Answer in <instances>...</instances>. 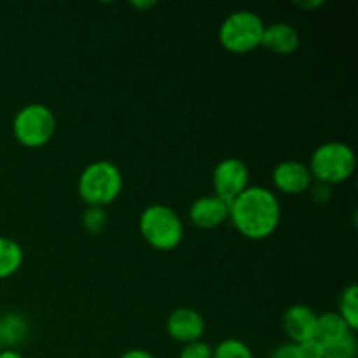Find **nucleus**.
Here are the masks:
<instances>
[{"mask_svg": "<svg viewBox=\"0 0 358 358\" xmlns=\"http://www.w3.org/2000/svg\"><path fill=\"white\" fill-rule=\"evenodd\" d=\"M317 311L306 304H294L283 313L282 327L294 345L317 338Z\"/></svg>", "mask_w": 358, "mask_h": 358, "instance_id": "9b49d317", "label": "nucleus"}, {"mask_svg": "<svg viewBox=\"0 0 358 358\" xmlns=\"http://www.w3.org/2000/svg\"><path fill=\"white\" fill-rule=\"evenodd\" d=\"M311 194H313L315 201L325 203L331 199L332 189H331V185H325V184H320V182H317V184L313 185V191H311Z\"/></svg>", "mask_w": 358, "mask_h": 358, "instance_id": "5701e85b", "label": "nucleus"}, {"mask_svg": "<svg viewBox=\"0 0 358 358\" xmlns=\"http://www.w3.org/2000/svg\"><path fill=\"white\" fill-rule=\"evenodd\" d=\"M338 313L353 332L358 331V287L355 283L343 289L341 296H339Z\"/></svg>", "mask_w": 358, "mask_h": 358, "instance_id": "dca6fc26", "label": "nucleus"}, {"mask_svg": "<svg viewBox=\"0 0 358 358\" xmlns=\"http://www.w3.org/2000/svg\"><path fill=\"white\" fill-rule=\"evenodd\" d=\"M0 350H2V345H0Z\"/></svg>", "mask_w": 358, "mask_h": 358, "instance_id": "cd10ccee", "label": "nucleus"}, {"mask_svg": "<svg viewBox=\"0 0 358 358\" xmlns=\"http://www.w3.org/2000/svg\"><path fill=\"white\" fill-rule=\"evenodd\" d=\"M273 185L283 194H303L313 185V177L306 163L296 159L282 161L273 170Z\"/></svg>", "mask_w": 358, "mask_h": 358, "instance_id": "1a4fd4ad", "label": "nucleus"}, {"mask_svg": "<svg viewBox=\"0 0 358 358\" xmlns=\"http://www.w3.org/2000/svg\"><path fill=\"white\" fill-rule=\"evenodd\" d=\"M205 317L194 308H177V310L171 311L166 320L168 336L180 345L199 341L205 334Z\"/></svg>", "mask_w": 358, "mask_h": 358, "instance_id": "6e6552de", "label": "nucleus"}, {"mask_svg": "<svg viewBox=\"0 0 358 358\" xmlns=\"http://www.w3.org/2000/svg\"><path fill=\"white\" fill-rule=\"evenodd\" d=\"M352 334H355V332L348 327V324L343 320L338 311H327V313L318 315L317 339L324 343L325 346L341 341Z\"/></svg>", "mask_w": 358, "mask_h": 358, "instance_id": "4468645a", "label": "nucleus"}, {"mask_svg": "<svg viewBox=\"0 0 358 358\" xmlns=\"http://www.w3.org/2000/svg\"><path fill=\"white\" fill-rule=\"evenodd\" d=\"M0 358H24L23 353L13 348H2L0 350Z\"/></svg>", "mask_w": 358, "mask_h": 358, "instance_id": "393cba45", "label": "nucleus"}, {"mask_svg": "<svg viewBox=\"0 0 358 358\" xmlns=\"http://www.w3.org/2000/svg\"><path fill=\"white\" fill-rule=\"evenodd\" d=\"M308 168L313 180L325 185H338L348 180L357 168V157L352 147L345 142H325L313 150Z\"/></svg>", "mask_w": 358, "mask_h": 358, "instance_id": "20e7f679", "label": "nucleus"}, {"mask_svg": "<svg viewBox=\"0 0 358 358\" xmlns=\"http://www.w3.org/2000/svg\"><path fill=\"white\" fill-rule=\"evenodd\" d=\"M229 220L241 236L248 240H266L282 220V205L271 189L248 185L231 201Z\"/></svg>", "mask_w": 358, "mask_h": 358, "instance_id": "f257e3e1", "label": "nucleus"}, {"mask_svg": "<svg viewBox=\"0 0 358 358\" xmlns=\"http://www.w3.org/2000/svg\"><path fill=\"white\" fill-rule=\"evenodd\" d=\"M358 345L355 334L341 339L338 343L325 346V358H357Z\"/></svg>", "mask_w": 358, "mask_h": 358, "instance_id": "a211bd4d", "label": "nucleus"}, {"mask_svg": "<svg viewBox=\"0 0 358 358\" xmlns=\"http://www.w3.org/2000/svg\"><path fill=\"white\" fill-rule=\"evenodd\" d=\"M119 358H154L152 353H149L147 350H142V348H133V350H128V352L122 353Z\"/></svg>", "mask_w": 358, "mask_h": 358, "instance_id": "b1692460", "label": "nucleus"}, {"mask_svg": "<svg viewBox=\"0 0 358 358\" xmlns=\"http://www.w3.org/2000/svg\"><path fill=\"white\" fill-rule=\"evenodd\" d=\"M77 191L87 206L105 208L122 191V173L110 161H93L80 171Z\"/></svg>", "mask_w": 358, "mask_h": 358, "instance_id": "7ed1b4c3", "label": "nucleus"}, {"mask_svg": "<svg viewBox=\"0 0 358 358\" xmlns=\"http://www.w3.org/2000/svg\"><path fill=\"white\" fill-rule=\"evenodd\" d=\"M212 358H255V357L247 343L236 338H229L220 341L219 345L213 348Z\"/></svg>", "mask_w": 358, "mask_h": 358, "instance_id": "f3484780", "label": "nucleus"}, {"mask_svg": "<svg viewBox=\"0 0 358 358\" xmlns=\"http://www.w3.org/2000/svg\"><path fill=\"white\" fill-rule=\"evenodd\" d=\"M107 224V212L98 206H87L83 213V226L90 234H98Z\"/></svg>", "mask_w": 358, "mask_h": 358, "instance_id": "6ab92c4d", "label": "nucleus"}, {"mask_svg": "<svg viewBox=\"0 0 358 358\" xmlns=\"http://www.w3.org/2000/svg\"><path fill=\"white\" fill-rule=\"evenodd\" d=\"M213 194L226 201H233L250 185V171L247 163L238 157H226L219 161L212 173Z\"/></svg>", "mask_w": 358, "mask_h": 358, "instance_id": "0eeeda50", "label": "nucleus"}, {"mask_svg": "<svg viewBox=\"0 0 358 358\" xmlns=\"http://www.w3.org/2000/svg\"><path fill=\"white\" fill-rule=\"evenodd\" d=\"M299 44V31L290 23H283V21H278V23H273L269 27H266L261 41V45H264L266 49L283 56L296 52Z\"/></svg>", "mask_w": 358, "mask_h": 358, "instance_id": "f8f14e48", "label": "nucleus"}, {"mask_svg": "<svg viewBox=\"0 0 358 358\" xmlns=\"http://www.w3.org/2000/svg\"><path fill=\"white\" fill-rule=\"evenodd\" d=\"M23 247L13 238L0 236V280L16 275L23 266Z\"/></svg>", "mask_w": 358, "mask_h": 358, "instance_id": "2eb2a0df", "label": "nucleus"}, {"mask_svg": "<svg viewBox=\"0 0 358 358\" xmlns=\"http://www.w3.org/2000/svg\"><path fill=\"white\" fill-rule=\"evenodd\" d=\"M299 352L303 358H325V345L322 341H318L317 338L308 339V341L301 343Z\"/></svg>", "mask_w": 358, "mask_h": 358, "instance_id": "412c9836", "label": "nucleus"}, {"mask_svg": "<svg viewBox=\"0 0 358 358\" xmlns=\"http://www.w3.org/2000/svg\"><path fill=\"white\" fill-rule=\"evenodd\" d=\"M213 348L205 341H194L187 343V345L182 346L180 353H178V358H212Z\"/></svg>", "mask_w": 358, "mask_h": 358, "instance_id": "aec40b11", "label": "nucleus"}, {"mask_svg": "<svg viewBox=\"0 0 358 358\" xmlns=\"http://www.w3.org/2000/svg\"><path fill=\"white\" fill-rule=\"evenodd\" d=\"M138 229L143 241L154 250L170 252L182 243L184 224L171 206L154 203L140 213Z\"/></svg>", "mask_w": 358, "mask_h": 358, "instance_id": "f03ea898", "label": "nucleus"}, {"mask_svg": "<svg viewBox=\"0 0 358 358\" xmlns=\"http://www.w3.org/2000/svg\"><path fill=\"white\" fill-rule=\"evenodd\" d=\"M131 6L135 7V9H150V7H154L156 6V2H154V0H142V2H140V0H136V2H131Z\"/></svg>", "mask_w": 358, "mask_h": 358, "instance_id": "a878e982", "label": "nucleus"}, {"mask_svg": "<svg viewBox=\"0 0 358 358\" xmlns=\"http://www.w3.org/2000/svg\"><path fill=\"white\" fill-rule=\"evenodd\" d=\"M322 0H311V2H297V6L303 7V9H310V7H318L322 6Z\"/></svg>", "mask_w": 358, "mask_h": 358, "instance_id": "bb28decb", "label": "nucleus"}, {"mask_svg": "<svg viewBox=\"0 0 358 358\" xmlns=\"http://www.w3.org/2000/svg\"><path fill=\"white\" fill-rule=\"evenodd\" d=\"M56 133V115L48 105L28 103L13 119V135L23 147L38 149L48 145Z\"/></svg>", "mask_w": 358, "mask_h": 358, "instance_id": "39448f33", "label": "nucleus"}, {"mask_svg": "<svg viewBox=\"0 0 358 358\" xmlns=\"http://www.w3.org/2000/svg\"><path fill=\"white\" fill-rule=\"evenodd\" d=\"M269 358H303V355H301L299 346L297 345H294V343H283V345H280L269 355Z\"/></svg>", "mask_w": 358, "mask_h": 358, "instance_id": "4be33fe9", "label": "nucleus"}, {"mask_svg": "<svg viewBox=\"0 0 358 358\" xmlns=\"http://www.w3.org/2000/svg\"><path fill=\"white\" fill-rule=\"evenodd\" d=\"M28 320L21 313L10 311L0 317V345L2 348H13L23 345L28 338Z\"/></svg>", "mask_w": 358, "mask_h": 358, "instance_id": "ddd939ff", "label": "nucleus"}, {"mask_svg": "<svg viewBox=\"0 0 358 358\" xmlns=\"http://www.w3.org/2000/svg\"><path fill=\"white\" fill-rule=\"evenodd\" d=\"M264 21L254 10H236L222 21L219 28V41L226 51L245 55L261 45L264 34Z\"/></svg>", "mask_w": 358, "mask_h": 358, "instance_id": "423d86ee", "label": "nucleus"}, {"mask_svg": "<svg viewBox=\"0 0 358 358\" xmlns=\"http://www.w3.org/2000/svg\"><path fill=\"white\" fill-rule=\"evenodd\" d=\"M229 208L231 203L219 196H201V198L194 199L189 208V219H191L192 226L198 229H217L226 220H229Z\"/></svg>", "mask_w": 358, "mask_h": 358, "instance_id": "9d476101", "label": "nucleus"}]
</instances>
